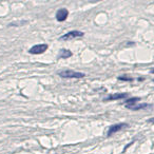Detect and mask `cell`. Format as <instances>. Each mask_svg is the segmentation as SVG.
Returning <instances> with one entry per match:
<instances>
[{
    "mask_svg": "<svg viewBox=\"0 0 154 154\" xmlns=\"http://www.w3.org/2000/svg\"><path fill=\"white\" fill-rule=\"evenodd\" d=\"M58 76L62 77V78H84L86 74L82 72H76V71L73 70H63L58 73Z\"/></svg>",
    "mask_w": 154,
    "mask_h": 154,
    "instance_id": "cell-1",
    "label": "cell"
},
{
    "mask_svg": "<svg viewBox=\"0 0 154 154\" xmlns=\"http://www.w3.org/2000/svg\"><path fill=\"white\" fill-rule=\"evenodd\" d=\"M84 34L85 33L82 32V31H71V32L62 35V36L60 37V40H71V39L77 38V37L84 36Z\"/></svg>",
    "mask_w": 154,
    "mask_h": 154,
    "instance_id": "cell-2",
    "label": "cell"
},
{
    "mask_svg": "<svg viewBox=\"0 0 154 154\" xmlns=\"http://www.w3.org/2000/svg\"><path fill=\"white\" fill-rule=\"evenodd\" d=\"M48 50V45L45 43H41V45H36L34 47H32L29 50V53L30 54H34V55H38V54H42L45 53Z\"/></svg>",
    "mask_w": 154,
    "mask_h": 154,
    "instance_id": "cell-3",
    "label": "cell"
},
{
    "mask_svg": "<svg viewBox=\"0 0 154 154\" xmlns=\"http://www.w3.org/2000/svg\"><path fill=\"white\" fill-rule=\"evenodd\" d=\"M126 127H128V124H125V122H120V124H116V125H113V126L109 127L107 136H112L114 133L118 132V131H120L122 129L126 128Z\"/></svg>",
    "mask_w": 154,
    "mask_h": 154,
    "instance_id": "cell-4",
    "label": "cell"
},
{
    "mask_svg": "<svg viewBox=\"0 0 154 154\" xmlns=\"http://www.w3.org/2000/svg\"><path fill=\"white\" fill-rule=\"evenodd\" d=\"M126 97H128V93H113V94H110L108 97L103 98V101L118 100V99H124Z\"/></svg>",
    "mask_w": 154,
    "mask_h": 154,
    "instance_id": "cell-5",
    "label": "cell"
},
{
    "mask_svg": "<svg viewBox=\"0 0 154 154\" xmlns=\"http://www.w3.org/2000/svg\"><path fill=\"white\" fill-rule=\"evenodd\" d=\"M69 16V11L66 9H59L57 12H56V19H57V21L59 22H62L64 21V20L68 18Z\"/></svg>",
    "mask_w": 154,
    "mask_h": 154,
    "instance_id": "cell-6",
    "label": "cell"
},
{
    "mask_svg": "<svg viewBox=\"0 0 154 154\" xmlns=\"http://www.w3.org/2000/svg\"><path fill=\"white\" fill-rule=\"evenodd\" d=\"M149 107H151V105H149V103H135V105L126 106L127 109L132 110V111H138V110H143L145 108H149Z\"/></svg>",
    "mask_w": 154,
    "mask_h": 154,
    "instance_id": "cell-7",
    "label": "cell"
},
{
    "mask_svg": "<svg viewBox=\"0 0 154 154\" xmlns=\"http://www.w3.org/2000/svg\"><path fill=\"white\" fill-rule=\"evenodd\" d=\"M72 56V52L70 50H66V49H61L59 52V55L58 58H62V59H66V58L71 57Z\"/></svg>",
    "mask_w": 154,
    "mask_h": 154,
    "instance_id": "cell-8",
    "label": "cell"
},
{
    "mask_svg": "<svg viewBox=\"0 0 154 154\" xmlns=\"http://www.w3.org/2000/svg\"><path fill=\"white\" fill-rule=\"evenodd\" d=\"M139 100H140V98H139V97H132V98H129L128 100H126V103H125V106L135 105V103H137Z\"/></svg>",
    "mask_w": 154,
    "mask_h": 154,
    "instance_id": "cell-9",
    "label": "cell"
},
{
    "mask_svg": "<svg viewBox=\"0 0 154 154\" xmlns=\"http://www.w3.org/2000/svg\"><path fill=\"white\" fill-rule=\"evenodd\" d=\"M118 79L119 80H125V82H132L133 78H131V77H118Z\"/></svg>",
    "mask_w": 154,
    "mask_h": 154,
    "instance_id": "cell-10",
    "label": "cell"
},
{
    "mask_svg": "<svg viewBox=\"0 0 154 154\" xmlns=\"http://www.w3.org/2000/svg\"><path fill=\"white\" fill-rule=\"evenodd\" d=\"M20 23L24 24V23H26V21H21V22H20ZM14 24H19V23H18V22H17V23H11V24H10V26H13Z\"/></svg>",
    "mask_w": 154,
    "mask_h": 154,
    "instance_id": "cell-11",
    "label": "cell"
},
{
    "mask_svg": "<svg viewBox=\"0 0 154 154\" xmlns=\"http://www.w3.org/2000/svg\"><path fill=\"white\" fill-rule=\"evenodd\" d=\"M148 122H151V124H154V117H153V118H150V119L148 120Z\"/></svg>",
    "mask_w": 154,
    "mask_h": 154,
    "instance_id": "cell-12",
    "label": "cell"
},
{
    "mask_svg": "<svg viewBox=\"0 0 154 154\" xmlns=\"http://www.w3.org/2000/svg\"><path fill=\"white\" fill-rule=\"evenodd\" d=\"M151 73H152V74H154V69H152V70H151Z\"/></svg>",
    "mask_w": 154,
    "mask_h": 154,
    "instance_id": "cell-13",
    "label": "cell"
},
{
    "mask_svg": "<svg viewBox=\"0 0 154 154\" xmlns=\"http://www.w3.org/2000/svg\"><path fill=\"white\" fill-rule=\"evenodd\" d=\"M153 82H154V79H153Z\"/></svg>",
    "mask_w": 154,
    "mask_h": 154,
    "instance_id": "cell-14",
    "label": "cell"
}]
</instances>
